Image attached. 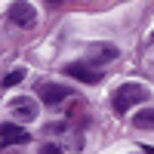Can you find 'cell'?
Masks as SVG:
<instances>
[{"label": "cell", "mask_w": 154, "mask_h": 154, "mask_svg": "<svg viewBox=\"0 0 154 154\" xmlns=\"http://www.w3.org/2000/svg\"><path fill=\"white\" fill-rule=\"evenodd\" d=\"M0 139L9 142V145H19V142H28V130L19 126V123H3L0 126Z\"/></svg>", "instance_id": "52a82bcc"}, {"label": "cell", "mask_w": 154, "mask_h": 154, "mask_svg": "<svg viewBox=\"0 0 154 154\" xmlns=\"http://www.w3.org/2000/svg\"><path fill=\"white\" fill-rule=\"evenodd\" d=\"M139 102H148V89L142 83H123L117 93H114V111H130L133 105H139Z\"/></svg>", "instance_id": "6da1fadb"}, {"label": "cell", "mask_w": 154, "mask_h": 154, "mask_svg": "<svg viewBox=\"0 0 154 154\" xmlns=\"http://www.w3.org/2000/svg\"><path fill=\"white\" fill-rule=\"evenodd\" d=\"M133 126L136 130H154V108H142L133 117Z\"/></svg>", "instance_id": "ba28073f"}, {"label": "cell", "mask_w": 154, "mask_h": 154, "mask_svg": "<svg viewBox=\"0 0 154 154\" xmlns=\"http://www.w3.org/2000/svg\"><path fill=\"white\" fill-rule=\"evenodd\" d=\"M9 111H12V117H19V120H34L37 117V102L31 96H16L9 102Z\"/></svg>", "instance_id": "277c9868"}, {"label": "cell", "mask_w": 154, "mask_h": 154, "mask_svg": "<svg viewBox=\"0 0 154 154\" xmlns=\"http://www.w3.org/2000/svg\"><path fill=\"white\" fill-rule=\"evenodd\" d=\"M117 56H120L117 46H111V43H93V46H89V53H86L89 65H108V62H114Z\"/></svg>", "instance_id": "5b68a950"}, {"label": "cell", "mask_w": 154, "mask_h": 154, "mask_svg": "<svg viewBox=\"0 0 154 154\" xmlns=\"http://www.w3.org/2000/svg\"><path fill=\"white\" fill-rule=\"evenodd\" d=\"M40 154H65V151L56 148V145H43V148H40Z\"/></svg>", "instance_id": "30bf717a"}, {"label": "cell", "mask_w": 154, "mask_h": 154, "mask_svg": "<svg viewBox=\"0 0 154 154\" xmlns=\"http://www.w3.org/2000/svg\"><path fill=\"white\" fill-rule=\"evenodd\" d=\"M65 74L74 77V80H80V83H99L102 80V71L86 65V62H71V65H65Z\"/></svg>", "instance_id": "3957f363"}, {"label": "cell", "mask_w": 154, "mask_h": 154, "mask_svg": "<svg viewBox=\"0 0 154 154\" xmlns=\"http://www.w3.org/2000/svg\"><path fill=\"white\" fill-rule=\"evenodd\" d=\"M9 19L19 25V28H34L37 22V9L28 3V0H16V3L9 6Z\"/></svg>", "instance_id": "7a4b0ae2"}, {"label": "cell", "mask_w": 154, "mask_h": 154, "mask_svg": "<svg viewBox=\"0 0 154 154\" xmlns=\"http://www.w3.org/2000/svg\"><path fill=\"white\" fill-rule=\"evenodd\" d=\"M53 3H62V0H53Z\"/></svg>", "instance_id": "8fae6325"}, {"label": "cell", "mask_w": 154, "mask_h": 154, "mask_svg": "<svg viewBox=\"0 0 154 154\" xmlns=\"http://www.w3.org/2000/svg\"><path fill=\"white\" fill-rule=\"evenodd\" d=\"M68 99V89L59 86V83H43L40 86V102L43 105H59V102Z\"/></svg>", "instance_id": "8992f818"}, {"label": "cell", "mask_w": 154, "mask_h": 154, "mask_svg": "<svg viewBox=\"0 0 154 154\" xmlns=\"http://www.w3.org/2000/svg\"><path fill=\"white\" fill-rule=\"evenodd\" d=\"M22 77H25V71H22V68H16V71H9V74L3 77V89H9V86H16V83L22 80Z\"/></svg>", "instance_id": "9c48e42d"}]
</instances>
